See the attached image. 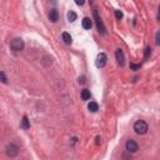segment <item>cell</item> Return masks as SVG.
Returning a JSON list of instances; mask_svg holds the SVG:
<instances>
[{
	"label": "cell",
	"mask_w": 160,
	"mask_h": 160,
	"mask_svg": "<svg viewBox=\"0 0 160 160\" xmlns=\"http://www.w3.org/2000/svg\"><path fill=\"white\" fill-rule=\"evenodd\" d=\"M76 18H78V15H76V13H74V11H69L68 13V20L69 21H75L76 20Z\"/></svg>",
	"instance_id": "5bb4252c"
},
{
	"label": "cell",
	"mask_w": 160,
	"mask_h": 160,
	"mask_svg": "<svg viewBox=\"0 0 160 160\" xmlns=\"http://www.w3.org/2000/svg\"><path fill=\"white\" fill-rule=\"evenodd\" d=\"M49 19H50V21H53V23H56L58 20H59V11H58L56 9H51V10H50Z\"/></svg>",
	"instance_id": "ba28073f"
},
{
	"label": "cell",
	"mask_w": 160,
	"mask_h": 160,
	"mask_svg": "<svg viewBox=\"0 0 160 160\" xmlns=\"http://www.w3.org/2000/svg\"><path fill=\"white\" fill-rule=\"evenodd\" d=\"M150 55H151V48H150V46H146V48H145V56H144V59L148 60Z\"/></svg>",
	"instance_id": "9a60e30c"
},
{
	"label": "cell",
	"mask_w": 160,
	"mask_h": 160,
	"mask_svg": "<svg viewBox=\"0 0 160 160\" xmlns=\"http://www.w3.org/2000/svg\"><path fill=\"white\" fill-rule=\"evenodd\" d=\"M20 126H21V129H24V130L30 129V120H29V118L26 116V115H24V116H23V120H21Z\"/></svg>",
	"instance_id": "30bf717a"
},
{
	"label": "cell",
	"mask_w": 160,
	"mask_h": 160,
	"mask_svg": "<svg viewBox=\"0 0 160 160\" xmlns=\"http://www.w3.org/2000/svg\"><path fill=\"white\" fill-rule=\"evenodd\" d=\"M0 81H1L3 84H6L8 83V79H6V76H5V74L3 71H0Z\"/></svg>",
	"instance_id": "2e32d148"
},
{
	"label": "cell",
	"mask_w": 160,
	"mask_h": 160,
	"mask_svg": "<svg viewBox=\"0 0 160 160\" xmlns=\"http://www.w3.org/2000/svg\"><path fill=\"white\" fill-rule=\"evenodd\" d=\"M81 25H83V28H84V29L89 30L90 28H91V25H93V23H91V19H90V18H84V19H83V23H81Z\"/></svg>",
	"instance_id": "8fae6325"
},
{
	"label": "cell",
	"mask_w": 160,
	"mask_h": 160,
	"mask_svg": "<svg viewBox=\"0 0 160 160\" xmlns=\"http://www.w3.org/2000/svg\"><path fill=\"white\" fill-rule=\"evenodd\" d=\"M115 16H116V19L121 20L123 19V13L120 11V10H115Z\"/></svg>",
	"instance_id": "e0dca14e"
},
{
	"label": "cell",
	"mask_w": 160,
	"mask_h": 160,
	"mask_svg": "<svg viewBox=\"0 0 160 160\" xmlns=\"http://www.w3.org/2000/svg\"><path fill=\"white\" fill-rule=\"evenodd\" d=\"M106 61H108V58L106 55L104 53H100L96 58V61H95V65H96L98 68H104L105 65H106Z\"/></svg>",
	"instance_id": "8992f818"
},
{
	"label": "cell",
	"mask_w": 160,
	"mask_h": 160,
	"mask_svg": "<svg viewBox=\"0 0 160 160\" xmlns=\"http://www.w3.org/2000/svg\"><path fill=\"white\" fill-rule=\"evenodd\" d=\"M130 68H131L133 70H135V71H136V70H139V69H140V65H139V64H130Z\"/></svg>",
	"instance_id": "ac0fdd59"
},
{
	"label": "cell",
	"mask_w": 160,
	"mask_h": 160,
	"mask_svg": "<svg viewBox=\"0 0 160 160\" xmlns=\"http://www.w3.org/2000/svg\"><path fill=\"white\" fill-rule=\"evenodd\" d=\"M88 109H89L91 113H96L98 110H99V105H98L96 101H90L89 105H88Z\"/></svg>",
	"instance_id": "7c38bea8"
},
{
	"label": "cell",
	"mask_w": 160,
	"mask_h": 160,
	"mask_svg": "<svg viewBox=\"0 0 160 160\" xmlns=\"http://www.w3.org/2000/svg\"><path fill=\"white\" fill-rule=\"evenodd\" d=\"M61 39L64 40V43L66 44V45H71V43H73L71 35H70L69 33H66V31H64V33L61 34Z\"/></svg>",
	"instance_id": "9c48e42d"
},
{
	"label": "cell",
	"mask_w": 160,
	"mask_h": 160,
	"mask_svg": "<svg viewBox=\"0 0 160 160\" xmlns=\"http://www.w3.org/2000/svg\"><path fill=\"white\" fill-rule=\"evenodd\" d=\"M115 56H116V60L118 63L120 64V66H124L125 64V56H124V53L121 49H118L116 51H115Z\"/></svg>",
	"instance_id": "52a82bcc"
},
{
	"label": "cell",
	"mask_w": 160,
	"mask_h": 160,
	"mask_svg": "<svg viewBox=\"0 0 160 160\" xmlns=\"http://www.w3.org/2000/svg\"><path fill=\"white\" fill-rule=\"evenodd\" d=\"M79 83H80V84H84V83H85V78H84V76L79 78Z\"/></svg>",
	"instance_id": "44dd1931"
},
{
	"label": "cell",
	"mask_w": 160,
	"mask_h": 160,
	"mask_svg": "<svg viewBox=\"0 0 160 160\" xmlns=\"http://www.w3.org/2000/svg\"><path fill=\"white\" fill-rule=\"evenodd\" d=\"M18 153H19V149H18V146L15 144H9L8 146H6V155L8 156H10V158H14V156H16L18 155Z\"/></svg>",
	"instance_id": "5b68a950"
},
{
	"label": "cell",
	"mask_w": 160,
	"mask_h": 160,
	"mask_svg": "<svg viewBox=\"0 0 160 160\" xmlns=\"http://www.w3.org/2000/svg\"><path fill=\"white\" fill-rule=\"evenodd\" d=\"M90 98H91V94H90V90L88 89H84L81 91V99L83 100H90Z\"/></svg>",
	"instance_id": "4fadbf2b"
},
{
	"label": "cell",
	"mask_w": 160,
	"mask_h": 160,
	"mask_svg": "<svg viewBox=\"0 0 160 160\" xmlns=\"http://www.w3.org/2000/svg\"><path fill=\"white\" fill-rule=\"evenodd\" d=\"M134 130H135V133H136L138 135H144V134L148 133L149 126H148V124L145 123L144 120H138V121L134 124Z\"/></svg>",
	"instance_id": "6da1fadb"
},
{
	"label": "cell",
	"mask_w": 160,
	"mask_h": 160,
	"mask_svg": "<svg viewBox=\"0 0 160 160\" xmlns=\"http://www.w3.org/2000/svg\"><path fill=\"white\" fill-rule=\"evenodd\" d=\"M159 31L156 33V36H155V39H156V40H155V43H156V45H160V40H159Z\"/></svg>",
	"instance_id": "ffe728a7"
},
{
	"label": "cell",
	"mask_w": 160,
	"mask_h": 160,
	"mask_svg": "<svg viewBox=\"0 0 160 160\" xmlns=\"http://www.w3.org/2000/svg\"><path fill=\"white\" fill-rule=\"evenodd\" d=\"M94 19H95V24H96L98 31L101 35H106V28H105L103 20H101V18L99 16V14H98L96 10H94Z\"/></svg>",
	"instance_id": "7a4b0ae2"
},
{
	"label": "cell",
	"mask_w": 160,
	"mask_h": 160,
	"mask_svg": "<svg viewBox=\"0 0 160 160\" xmlns=\"http://www.w3.org/2000/svg\"><path fill=\"white\" fill-rule=\"evenodd\" d=\"M75 4L79 5V6H83V5L85 4V0H75Z\"/></svg>",
	"instance_id": "d6986e66"
},
{
	"label": "cell",
	"mask_w": 160,
	"mask_h": 160,
	"mask_svg": "<svg viewBox=\"0 0 160 160\" xmlns=\"http://www.w3.org/2000/svg\"><path fill=\"white\" fill-rule=\"evenodd\" d=\"M99 144H101V138L96 136V145H99Z\"/></svg>",
	"instance_id": "7402d4cb"
},
{
	"label": "cell",
	"mask_w": 160,
	"mask_h": 160,
	"mask_svg": "<svg viewBox=\"0 0 160 160\" xmlns=\"http://www.w3.org/2000/svg\"><path fill=\"white\" fill-rule=\"evenodd\" d=\"M10 46H11V49L14 50V51H21L25 46L24 40L20 39V38H15L11 41V44H10Z\"/></svg>",
	"instance_id": "3957f363"
},
{
	"label": "cell",
	"mask_w": 160,
	"mask_h": 160,
	"mask_svg": "<svg viewBox=\"0 0 160 160\" xmlns=\"http://www.w3.org/2000/svg\"><path fill=\"white\" fill-rule=\"evenodd\" d=\"M125 149H126L128 153L134 154V153H136L139 150V145H138V143L135 141V140L130 139V140H128V141H126V144H125Z\"/></svg>",
	"instance_id": "277c9868"
}]
</instances>
